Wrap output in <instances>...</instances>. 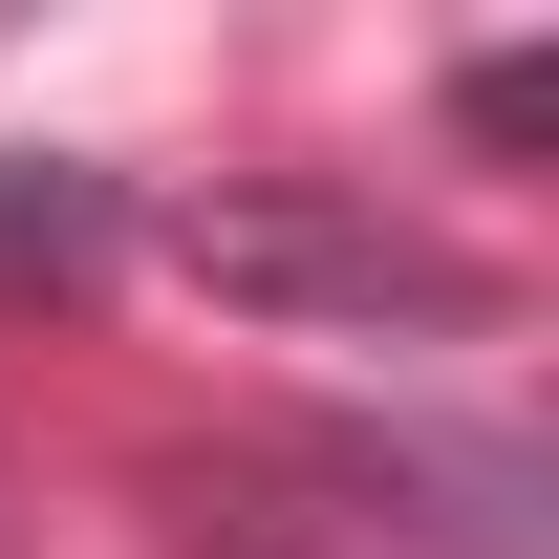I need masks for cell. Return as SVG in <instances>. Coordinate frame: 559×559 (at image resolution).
Masks as SVG:
<instances>
[{
    "label": "cell",
    "mask_w": 559,
    "mask_h": 559,
    "mask_svg": "<svg viewBox=\"0 0 559 559\" xmlns=\"http://www.w3.org/2000/svg\"><path fill=\"white\" fill-rule=\"evenodd\" d=\"M430 108H452V151H474V173H538V151H559V66H538V44H474Z\"/></svg>",
    "instance_id": "277c9868"
},
{
    "label": "cell",
    "mask_w": 559,
    "mask_h": 559,
    "mask_svg": "<svg viewBox=\"0 0 559 559\" xmlns=\"http://www.w3.org/2000/svg\"><path fill=\"white\" fill-rule=\"evenodd\" d=\"M173 559H559L516 430H409V409H280L151 474Z\"/></svg>",
    "instance_id": "6da1fadb"
},
{
    "label": "cell",
    "mask_w": 559,
    "mask_h": 559,
    "mask_svg": "<svg viewBox=\"0 0 559 559\" xmlns=\"http://www.w3.org/2000/svg\"><path fill=\"white\" fill-rule=\"evenodd\" d=\"M130 259H151V194H130V173H86V151H0V301L86 323Z\"/></svg>",
    "instance_id": "3957f363"
},
{
    "label": "cell",
    "mask_w": 559,
    "mask_h": 559,
    "mask_svg": "<svg viewBox=\"0 0 559 559\" xmlns=\"http://www.w3.org/2000/svg\"><path fill=\"white\" fill-rule=\"evenodd\" d=\"M0 559H22V452H0Z\"/></svg>",
    "instance_id": "5b68a950"
},
{
    "label": "cell",
    "mask_w": 559,
    "mask_h": 559,
    "mask_svg": "<svg viewBox=\"0 0 559 559\" xmlns=\"http://www.w3.org/2000/svg\"><path fill=\"white\" fill-rule=\"evenodd\" d=\"M151 259L194 280L215 323H280V345H474L495 259L452 215L366 194V173H215V194H151Z\"/></svg>",
    "instance_id": "7a4b0ae2"
}]
</instances>
